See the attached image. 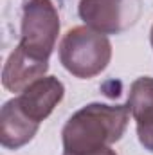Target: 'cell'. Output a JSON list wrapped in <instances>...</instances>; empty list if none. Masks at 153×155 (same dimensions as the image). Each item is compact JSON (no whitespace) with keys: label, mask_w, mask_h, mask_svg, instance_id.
I'll use <instances>...</instances> for the list:
<instances>
[{"label":"cell","mask_w":153,"mask_h":155,"mask_svg":"<svg viewBox=\"0 0 153 155\" xmlns=\"http://www.w3.org/2000/svg\"><path fill=\"white\" fill-rule=\"evenodd\" d=\"M47 71H49V60H36L16 45V49L9 54L7 61L4 63L2 85L5 90L20 94L33 81L45 76Z\"/></svg>","instance_id":"6"},{"label":"cell","mask_w":153,"mask_h":155,"mask_svg":"<svg viewBox=\"0 0 153 155\" xmlns=\"http://www.w3.org/2000/svg\"><path fill=\"white\" fill-rule=\"evenodd\" d=\"M150 41H151V47H153V25H151V31H150Z\"/></svg>","instance_id":"11"},{"label":"cell","mask_w":153,"mask_h":155,"mask_svg":"<svg viewBox=\"0 0 153 155\" xmlns=\"http://www.w3.org/2000/svg\"><path fill=\"white\" fill-rule=\"evenodd\" d=\"M141 0H79L77 15L86 27L101 35H119L137 24Z\"/></svg>","instance_id":"4"},{"label":"cell","mask_w":153,"mask_h":155,"mask_svg":"<svg viewBox=\"0 0 153 155\" xmlns=\"http://www.w3.org/2000/svg\"><path fill=\"white\" fill-rule=\"evenodd\" d=\"M65 96L63 83L54 76H43L25 87L18 96V107L29 119L41 123L52 114Z\"/></svg>","instance_id":"5"},{"label":"cell","mask_w":153,"mask_h":155,"mask_svg":"<svg viewBox=\"0 0 153 155\" xmlns=\"http://www.w3.org/2000/svg\"><path fill=\"white\" fill-rule=\"evenodd\" d=\"M130 116L124 105L90 103L83 107L61 130L63 153L88 155L110 148L124 135Z\"/></svg>","instance_id":"1"},{"label":"cell","mask_w":153,"mask_h":155,"mask_svg":"<svg viewBox=\"0 0 153 155\" xmlns=\"http://www.w3.org/2000/svg\"><path fill=\"white\" fill-rule=\"evenodd\" d=\"M112 60V43L86 25L69 29L60 43V61L67 72L79 79H90L101 74Z\"/></svg>","instance_id":"2"},{"label":"cell","mask_w":153,"mask_h":155,"mask_svg":"<svg viewBox=\"0 0 153 155\" xmlns=\"http://www.w3.org/2000/svg\"><path fill=\"white\" fill-rule=\"evenodd\" d=\"M63 155H70V153H63ZM88 155H117V153H115L112 148H105V150H99L96 153H88Z\"/></svg>","instance_id":"10"},{"label":"cell","mask_w":153,"mask_h":155,"mask_svg":"<svg viewBox=\"0 0 153 155\" xmlns=\"http://www.w3.org/2000/svg\"><path fill=\"white\" fill-rule=\"evenodd\" d=\"M60 35V15L50 0H29L22 15L18 47L36 60H49Z\"/></svg>","instance_id":"3"},{"label":"cell","mask_w":153,"mask_h":155,"mask_svg":"<svg viewBox=\"0 0 153 155\" xmlns=\"http://www.w3.org/2000/svg\"><path fill=\"white\" fill-rule=\"evenodd\" d=\"M40 123L29 119L18 107L16 97L4 103L0 110V143L7 150L25 146L38 132Z\"/></svg>","instance_id":"7"},{"label":"cell","mask_w":153,"mask_h":155,"mask_svg":"<svg viewBox=\"0 0 153 155\" xmlns=\"http://www.w3.org/2000/svg\"><path fill=\"white\" fill-rule=\"evenodd\" d=\"M137 137L139 143L153 153V123L150 124H137Z\"/></svg>","instance_id":"9"},{"label":"cell","mask_w":153,"mask_h":155,"mask_svg":"<svg viewBox=\"0 0 153 155\" xmlns=\"http://www.w3.org/2000/svg\"><path fill=\"white\" fill-rule=\"evenodd\" d=\"M126 107L137 124L153 123V78H137L130 85Z\"/></svg>","instance_id":"8"}]
</instances>
